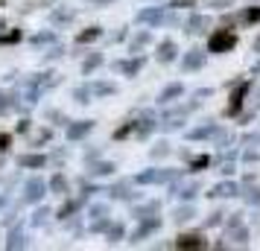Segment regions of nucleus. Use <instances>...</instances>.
<instances>
[{
	"label": "nucleus",
	"mask_w": 260,
	"mask_h": 251,
	"mask_svg": "<svg viewBox=\"0 0 260 251\" xmlns=\"http://www.w3.org/2000/svg\"><path fill=\"white\" fill-rule=\"evenodd\" d=\"M129 184H132V181H120V184H111V187H108V196H111V199H132Z\"/></svg>",
	"instance_id": "393cba45"
},
{
	"label": "nucleus",
	"mask_w": 260,
	"mask_h": 251,
	"mask_svg": "<svg viewBox=\"0 0 260 251\" xmlns=\"http://www.w3.org/2000/svg\"><path fill=\"white\" fill-rule=\"evenodd\" d=\"M21 41V29H12V32H0V44H15Z\"/></svg>",
	"instance_id": "a19ab883"
},
{
	"label": "nucleus",
	"mask_w": 260,
	"mask_h": 251,
	"mask_svg": "<svg viewBox=\"0 0 260 251\" xmlns=\"http://www.w3.org/2000/svg\"><path fill=\"white\" fill-rule=\"evenodd\" d=\"M251 73H254V76H257V73H260V64H254V70H251Z\"/></svg>",
	"instance_id": "13d9d810"
},
{
	"label": "nucleus",
	"mask_w": 260,
	"mask_h": 251,
	"mask_svg": "<svg viewBox=\"0 0 260 251\" xmlns=\"http://www.w3.org/2000/svg\"><path fill=\"white\" fill-rule=\"evenodd\" d=\"M170 6H173V9H193V6H196V0H173Z\"/></svg>",
	"instance_id": "a18cd8bd"
},
{
	"label": "nucleus",
	"mask_w": 260,
	"mask_h": 251,
	"mask_svg": "<svg viewBox=\"0 0 260 251\" xmlns=\"http://www.w3.org/2000/svg\"><path fill=\"white\" fill-rule=\"evenodd\" d=\"M240 21L243 24H260V6H248L240 12Z\"/></svg>",
	"instance_id": "2f4dec72"
},
{
	"label": "nucleus",
	"mask_w": 260,
	"mask_h": 251,
	"mask_svg": "<svg viewBox=\"0 0 260 251\" xmlns=\"http://www.w3.org/2000/svg\"><path fill=\"white\" fill-rule=\"evenodd\" d=\"M181 175V169H143L141 175H135V184H141V187H149V184H170V181H176Z\"/></svg>",
	"instance_id": "f257e3e1"
},
{
	"label": "nucleus",
	"mask_w": 260,
	"mask_h": 251,
	"mask_svg": "<svg viewBox=\"0 0 260 251\" xmlns=\"http://www.w3.org/2000/svg\"><path fill=\"white\" fill-rule=\"evenodd\" d=\"M47 216H50V207H38L36 213H32V219H29V222H32V228H41Z\"/></svg>",
	"instance_id": "58836bf2"
},
{
	"label": "nucleus",
	"mask_w": 260,
	"mask_h": 251,
	"mask_svg": "<svg viewBox=\"0 0 260 251\" xmlns=\"http://www.w3.org/2000/svg\"><path fill=\"white\" fill-rule=\"evenodd\" d=\"M155 231H161V216H143V219H138V228H135V234H132V242L138 245L141 239L152 237Z\"/></svg>",
	"instance_id": "20e7f679"
},
{
	"label": "nucleus",
	"mask_w": 260,
	"mask_h": 251,
	"mask_svg": "<svg viewBox=\"0 0 260 251\" xmlns=\"http://www.w3.org/2000/svg\"><path fill=\"white\" fill-rule=\"evenodd\" d=\"M3 29H6V24H3V21H0V32H3Z\"/></svg>",
	"instance_id": "bf43d9fd"
},
{
	"label": "nucleus",
	"mask_w": 260,
	"mask_h": 251,
	"mask_svg": "<svg viewBox=\"0 0 260 251\" xmlns=\"http://www.w3.org/2000/svg\"><path fill=\"white\" fill-rule=\"evenodd\" d=\"M94 3H100V6H106V3H111V0H94Z\"/></svg>",
	"instance_id": "4d7b16f0"
},
{
	"label": "nucleus",
	"mask_w": 260,
	"mask_h": 251,
	"mask_svg": "<svg viewBox=\"0 0 260 251\" xmlns=\"http://www.w3.org/2000/svg\"><path fill=\"white\" fill-rule=\"evenodd\" d=\"M176 56H178V47H176V41H161L158 44V50H155V59L161 61V64H173L176 61Z\"/></svg>",
	"instance_id": "9d476101"
},
{
	"label": "nucleus",
	"mask_w": 260,
	"mask_h": 251,
	"mask_svg": "<svg viewBox=\"0 0 260 251\" xmlns=\"http://www.w3.org/2000/svg\"><path fill=\"white\" fill-rule=\"evenodd\" d=\"M129 134H135V120L126 123V126H120L117 132H114V140H123V137H129Z\"/></svg>",
	"instance_id": "ea45409f"
},
{
	"label": "nucleus",
	"mask_w": 260,
	"mask_h": 251,
	"mask_svg": "<svg viewBox=\"0 0 260 251\" xmlns=\"http://www.w3.org/2000/svg\"><path fill=\"white\" fill-rule=\"evenodd\" d=\"M190 219H196V207H193V204H181V207L173 210V222H178V225H184Z\"/></svg>",
	"instance_id": "412c9836"
},
{
	"label": "nucleus",
	"mask_w": 260,
	"mask_h": 251,
	"mask_svg": "<svg viewBox=\"0 0 260 251\" xmlns=\"http://www.w3.org/2000/svg\"><path fill=\"white\" fill-rule=\"evenodd\" d=\"M208 26H211L208 15H190V21L184 24V32L187 35H199V32H208Z\"/></svg>",
	"instance_id": "ddd939ff"
},
{
	"label": "nucleus",
	"mask_w": 260,
	"mask_h": 251,
	"mask_svg": "<svg viewBox=\"0 0 260 251\" xmlns=\"http://www.w3.org/2000/svg\"><path fill=\"white\" fill-rule=\"evenodd\" d=\"M114 164H111V161H100V158H96V161H88V175H91V178H103V175H111V172H114Z\"/></svg>",
	"instance_id": "4468645a"
},
{
	"label": "nucleus",
	"mask_w": 260,
	"mask_h": 251,
	"mask_svg": "<svg viewBox=\"0 0 260 251\" xmlns=\"http://www.w3.org/2000/svg\"><path fill=\"white\" fill-rule=\"evenodd\" d=\"M251 50H254V53H260V35L254 38V44H251Z\"/></svg>",
	"instance_id": "5fc2aeb1"
},
{
	"label": "nucleus",
	"mask_w": 260,
	"mask_h": 251,
	"mask_svg": "<svg viewBox=\"0 0 260 251\" xmlns=\"http://www.w3.org/2000/svg\"><path fill=\"white\" fill-rule=\"evenodd\" d=\"M15 129H18V134L29 132V120H21V123H18V126H15Z\"/></svg>",
	"instance_id": "603ef678"
},
{
	"label": "nucleus",
	"mask_w": 260,
	"mask_h": 251,
	"mask_svg": "<svg viewBox=\"0 0 260 251\" xmlns=\"http://www.w3.org/2000/svg\"><path fill=\"white\" fill-rule=\"evenodd\" d=\"M222 219H225V213H222V210H216V213H211L208 219H205V228H216V225H222Z\"/></svg>",
	"instance_id": "79ce46f5"
},
{
	"label": "nucleus",
	"mask_w": 260,
	"mask_h": 251,
	"mask_svg": "<svg viewBox=\"0 0 260 251\" xmlns=\"http://www.w3.org/2000/svg\"><path fill=\"white\" fill-rule=\"evenodd\" d=\"M141 67H143V59H141V56L126 59V61H117V64H114V70H120L123 76H135V73H141Z\"/></svg>",
	"instance_id": "f3484780"
},
{
	"label": "nucleus",
	"mask_w": 260,
	"mask_h": 251,
	"mask_svg": "<svg viewBox=\"0 0 260 251\" xmlns=\"http://www.w3.org/2000/svg\"><path fill=\"white\" fill-rule=\"evenodd\" d=\"M211 199H231V196H240V184L237 181H222V184H216L208 190Z\"/></svg>",
	"instance_id": "9b49d317"
},
{
	"label": "nucleus",
	"mask_w": 260,
	"mask_h": 251,
	"mask_svg": "<svg viewBox=\"0 0 260 251\" xmlns=\"http://www.w3.org/2000/svg\"><path fill=\"white\" fill-rule=\"evenodd\" d=\"M219 129H222V126H216L213 120H208L205 126H199V129H193V132H187V137H190V140H213Z\"/></svg>",
	"instance_id": "f8f14e48"
},
{
	"label": "nucleus",
	"mask_w": 260,
	"mask_h": 251,
	"mask_svg": "<svg viewBox=\"0 0 260 251\" xmlns=\"http://www.w3.org/2000/svg\"><path fill=\"white\" fill-rule=\"evenodd\" d=\"M108 225H111V219H108V216H100V219L91 222V234H106Z\"/></svg>",
	"instance_id": "f704fd0d"
},
{
	"label": "nucleus",
	"mask_w": 260,
	"mask_h": 251,
	"mask_svg": "<svg viewBox=\"0 0 260 251\" xmlns=\"http://www.w3.org/2000/svg\"><path fill=\"white\" fill-rule=\"evenodd\" d=\"M73 18H76V12H73V9H68V6H56V9L50 12V21H53V26L71 24Z\"/></svg>",
	"instance_id": "a211bd4d"
},
{
	"label": "nucleus",
	"mask_w": 260,
	"mask_h": 251,
	"mask_svg": "<svg viewBox=\"0 0 260 251\" xmlns=\"http://www.w3.org/2000/svg\"><path fill=\"white\" fill-rule=\"evenodd\" d=\"M50 137H53V132L50 129H41V132L32 137V146H41V144H50Z\"/></svg>",
	"instance_id": "37998d69"
},
{
	"label": "nucleus",
	"mask_w": 260,
	"mask_h": 251,
	"mask_svg": "<svg viewBox=\"0 0 260 251\" xmlns=\"http://www.w3.org/2000/svg\"><path fill=\"white\" fill-rule=\"evenodd\" d=\"M96 158H100V149H88L85 152V161H96Z\"/></svg>",
	"instance_id": "864d4df0"
},
{
	"label": "nucleus",
	"mask_w": 260,
	"mask_h": 251,
	"mask_svg": "<svg viewBox=\"0 0 260 251\" xmlns=\"http://www.w3.org/2000/svg\"><path fill=\"white\" fill-rule=\"evenodd\" d=\"M0 169H3V161H0Z\"/></svg>",
	"instance_id": "680f3d73"
},
{
	"label": "nucleus",
	"mask_w": 260,
	"mask_h": 251,
	"mask_svg": "<svg viewBox=\"0 0 260 251\" xmlns=\"http://www.w3.org/2000/svg\"><path fill=\"white\" fill-rule=\"evenodd\" d=\"M26 245V237H24V231H21V228H12V231H9V239H6V248H24Z\"/></svg>",
	"instance_id": "5701e85b"
},
{
	"label": "nucleus",
	"mask_w": 260,
	"mask_h": 251,
	"mask_svg": "<svg viewBox=\"0 0 260 251\" xmlns=\"http://www.w3.org/2000/svg\"><path fill=\"white\" fill-rule=\"evenodd\" d=\"M15 108V96L6 94V91H0V114H9Z\"/></svg>",
	"instance_id": "473e14b6"
},
{
	"label": "nucleus",
	"mask_w": 260,
	"mask_h": 251,
	"mask_svg": "<svg viewBox=\"0 0 260 251\" xmlns=\"http://www.w3.org/2000/svg\"><path fill=\"white\" fill-rule=\"evenodd\" d=\"M243 161H248V164H254V161H260L257 152H243Z\"/></svg>",
	"instance_id": "3c124183"
},
{
	"label": "nucleus",
	"mask_w": 260,
	"mask_h": 251,
	"mask_svg": "<svg viewBox=\"0 0 260 251\" xmlns=\"http://www.w3.org/2000/svg\"><path fill=\"white\" fill-rule=\"evenodd\" d=\"M123 234H126L123 222H111V225H108V231H106V237H108V242H111V245H114V242H120V239H123Z\"/></svg>",
	"instance_id": "c85d7f7f"
},
{
	"label": "nucleus",
	"mask_w": 260,
	"mask_h": 251,
	"mask_svg": "<svg viewBox=\"0 0 260 251\" xmlns=\"http://www.w3.org/2000/svg\"><path fill=\"white\" fill-rule=\"evenodd\" d=\"M237 47V35L231 32V29H213L211 35H208V50L211 53H231V50Z\"/></svg>",
	"instance_id": "f03ea898"
},
{
	"label": "nucleus",
	"mask_w": 260,
	"mask_h": 251,
	"mask_svg": "<svg viewBox=\"0 0 260 251\" xmlns=\"http://www.w3.org/2000/svg\"><path fill=\"white\" fill-rule=\"evenodd\" d=\"M149 41H152V35H149L146 29H141V32H138V35H135V38L129 41V53H135V56H138V53H141V50L146 47Z\"/></svg>",
	"instance_id": "4be33fe9"
},
{
	"label": "nucleus",
	"mask_w": 260,
	"mask_h": 251,
	"mask_svg": "<svg viewBox=\"0 0 260 251\" xmlns=\"http://www.w3.org/2000/svg\"><path fill=\"white\" fill-rule=\"evenodd\" d=\"M3 204H6V199H3V196H0V207H3Z\"/></svg>",
	"instance_id": "052dcab7"
},
{
	"label": "nucleus",
	"mask_w": 260,
	"mask_h": 251,
	"mask_svg": "<svg viewBox=\"0 0 260 251\" xmlns=\"http://www.w3.org/2000/svg\"><path fill=\"white\" fill-rule=\"evenodd\" d=\"M47 184H50V193H56V196H68V190H71V184H68V178H64V172H56Z\"/></svg>",
	"instance_id": "aec40b11"
},
{
	"label": "nucleus",
	"mask_w": 260,
	"mask_h": 251,
	"mask_svg": "<svg viewBox=\"0 0 260 251\" xmlns=\"http://www.w3.org/2000/svg\"><path fill=\"white\" fill-rule=\"evenodd\" d=\"M237 225H243V213H231V219H228V231Z\"/></svg>",
	"instance_id": "de8ad7c7"
},
{
	"label": "nucleus",
	"mask_w": 260,
	"mask_h": 251,
	"mask_svg": "<svg viewBox=\"0 0 260 251\" xmlns=\"http://www.w3.org/2000/svg\"><path fill=\"white\" fill-rule=\"evenodd\" d=\"M231 242H234V245H246L248 242V228H243V225H237V228H231ZM231 242H228V245H231Z\"/></svg>",
	"instance_id": "7c9ffc66"
},
{
	"label": "nucleus",
	"mask_w": 260,
	"mask_h": 251,
	"mask_svg": "<svg viewBox=\"0 0 260 251\" xmlns=\"http://www.w3.org/2000/svg\"><path fill=\"white\" fill-rule=\"evenodd\" d=\"M73 99H76L79 105H88V102L94 99V91H91V85H79V88H73Z\"/></svg>",
	"instance_id": "b1692460"
},
{
	"label": "nucleus",
	"mask_w": 260,
	"mask_h": 251,
	"mask_svg": "<svg viewBox=\"0 0 260 251\" xmlns=\"http://www.w3.org/2000/svg\"><path fill=\"white\" fill-rule=\"evenodd\" d=\"M32 41V47H50V44H56V32H38V35H32L29 38Z\"/></svg>",
	"instance_id": "cd10ccee"
},
{
	"label": "nucleus",
	"mask_w": 260,
	"mask_h": 251,
	"mask_svg": "<svg viewBox=\"0 0 260 251\" xmlns=\"http://www.w3.org/2000/svg\"><path fill=\"white\" fill-rule=\"evenodd\" d=\"M173 245L176 248H187V251H199V248H208V239H202L199 234H181V237H176Z\"/></svg>",
	"instance_id": "1a4fd4ad"
},
{
	"label": "nucleus",
	"mask_w": 260,
	"mask_h": 251,
	"mask_svg": "<svg viewBox=\"0 0 260 251\" xmlns=\"http://www.w3.org/2000/svg\"><path fill=\"white\" fill-rule=\"evenodd\" d=\"M196 193H199V181H190V184L173 187V196H178L181 202H190V199H196Z\"/></svg>",
	"instance_id": "6ab92c4d"
},
{
	"label": "nucleus",
	"mask_w": 260,
	"mask_h": 251,
	"mask_svg": "<svg viewBox=\"0 0 260 251\" xmlns=\"http://www.w3.org/2000/svg\"><path fill=\"white\" fill-rule=\"evenodd\" d=\"M248 91H251V82H248V79H240V82H234V94H231V102H228V117H237V114L243 111Z\"/></svg>",
	"instance_id": "7ed1b4c3"
},
{
	"label": "nucleus",
	"mask_w": 260,
	"mask_h": 251,
	"mask_svg": "<svg viewBox=\"0 0 260 251\" xmlns=\"http://www.w3.org/2000/svg\"><path fill=\"white\" fill-rule=\"evenodd\" d=\"M149 155H152V161H158V158H167V155H170V144H167V140H161V144H155Z\"/></svg>",
	"instance_id": "e433bc0d"
},
{
	"label": "nucleus",
	"mask_w": 260,
	"mask_h": 251,
	"mask_svg": "<svg viewBox=\"0 0 260 251\" xmlns=\"http://www.w3.org/2000/svg\"><path fill=\"white\" fill-rule=\"evenodd\" d=\"M205 167H211V158H208V155L190 158V169H193V172H199V169H205Z\"/></svg>",
	"instance_id": "c9c22d12"
},
{
	"label": "nucleus",
	"mask_w": 260,
	"mask_h": 251,
	"mask_svg": "<svg viewBox=\"0 0 260 251\" xmlns=\"http://www.w3.org/2000/svg\"><path fill=\"white\" fill-rule=\"evenodd\" d=\"M91 91H94V96H111V94H117V85H111V82H91Z\"/></svg>",
	"instance_id": "a878e982"
},
{
	"label": "nucleus",
	"mask_w": 260,
	"mask_h": 251,
	"mask_svg": "<svg viewBox=\"0 0 260 251\" xmlns=\"http://www.w3.org/2000/svg\"><path fill=\"white\" fill-rule=\"evenodd\" d=\"M213 9H228V6H234V0H211Z\"/></svg>",
	"instance_id": "49530a36"
},
{
	"label": "nucleus",
	"mask_w": 260,
	"mask_h": 251,
	"mask_svg": "<svg viewBox=\"0 0 260 251\" xmlns=\"http://www.w3.org/2000/svg\"><path fill=\"white\" fill-rule=\"evenodd\" d=\"M178 96H184V85L173 82V85H167L164 91L158 94V102H161V105H170V102H176Z\"/></svg>",
	"instance_id": "2eb2a0df"
},
{
	"label": "nucleus",
	"mask_w": 260,
	"mask_h": 251,
	"mask_svg": "<svg viewBox=\"0 0 260 251\" xmlns=\"http://www.w3.org/2000/svg\"><path fill=\"white\" fill-rule=\"evenodd\" d=\"M61 56H64V50H61V47H53V50L47 53V61H56V59H61Z\"/></svg>",
	"instance_id": "09e8293b"
},
{
	"label": "nucleus",
	"mask_w": 260,
	"mask_h": 251,
	"mask_svg": "<svg viewBox=\"0 0 260 251\" xmlns=\"http://www.w3.org/2000/svg\"><path fill=\"white\" fill-rule=\"evenodd\" d=\"M202 64H205V50L193 47L184 53V59H181V70L184 73H193V70H202Z\"/></svg>",
	"instance_id": "0eeeda50"
},
{
	"label": "nucleus",
	"mask_w": 260,
	"mask_h": 251,
	"mask_svg": "<svg viewBox=\"0 0 260 251\" xmlns=\"http://www.w3.org/2000/svg\"><path fill=\"white\" fill-rule=\"evenodd\" d=\"M47 164L44 155H36V152H26V155H18V167L21 169H41Z\"/></svg>",
	"instance_id": "dca6fc26"
},
{
	"label": "nucleus",
	"mask_w": 260,
	"mask_h": 251,
	"mask_svg": "<svg viewBox=\"0 0 260 251\" xmlns=\"http://www.w3.org/2000/svg\"><path fill=\"white\" fill-rule=\"evenodd\" d=\"M100 64H103V53H91V56H88V59L82 61V73L88 76V73H94L96 67H100Z\"/></svg>",
	"instance_id": "c756f323"
},
{
	"label": "nucleus",
	"mask_w": 260,
	"mask_h": 251,
	"mask_svg": "<svg viewBox=\"0 0 260 251\" xmlns=\"http://www.w3.org/2000/svg\"><path fill=\"white\" fill-rule=\"evenodd\" d=\"M94 132V120H73L68 123V140H82L85 134Z\"/></svg>",
	"instance_id": "6e6552de"
},
{
	"label": "nucleus",
	"mask_w": 260,
	"mask_h": 251,
	"mask_svg": "<svg viewBox=\"0 0 260 251\" xmlns=\"http://www.w3.org/2000/svg\"><path fill=\"white\" fill-rule=\"evenodd\" d=\"M254 99H257V102H254V108H260V88L254 91Z\"/></svg>",
	"instance_id": "6e6d98bb"
},
{
	"label": "nucleus",
	"mask_w": 260,
	"mask_h": 251,
	"mask_svg": "<svg viewBox=\"0 0 260 251\" xmlns=\"http://www.w3.org/2000/svg\"><path fill=\"white\" fill-rule=\"evenodd\" d=\"M158 210V202H149L143 204V207H135V219H143V216H152Z\"/></svg>",
	"instance_id": "4c0bfd02"
},
{
	"label": "nucleus",
	"mask_w": 260,
	"mask_h": 251,
	"mask_svg": "<svg viewBox=\"0 0 260 251\" xmlns=\"http://www.w3.org/2000/svg\"><path fill=\"white\" fill-rule=\"evenodd\" d=\"M9 144H12V137H9V134H0V152H6Z\"/></svg>",
	"instance_id": "8fccbe9b"
},
{
	"label": "nucleus",
	"mask_w": 260,
	"mask_h": 251,
	"mask_svg": "<svg viewBox=\"0 0 260 251\" xmlns=\"http://www.w3.org/2000/svg\"><path fill=\"white\" fill-rule=\"evenodd\" d=\"M103 35V26H88L85 32L76 35V44H88V41H96V38Z\"/></svg>",
	"instance_id": "bb28decb"
},
{
	"label": "nucleus",
	"mask_w": 260,
	"mask_h": 251,
	"mask_svg": "<svg viewBox=\"0 0 260 251\" xmlns=\"http://www.w3.org/2000/svg\"><path fill=\"white\" fill-rule=\"evenodd\" d=\"M135 24H141V26H161V24H164V9H161V6L141 9V12L135 15Z\"/></svg>",
	"instance_id": "423d86ee"
},
{
	"label": "nucleus",
	"mask_w": 260,
	"mask_h": 251,
	"mask_svg": "<svg viewBox=\"0 0 260 251\" xmlns=\"http://www.w3.org/2000/svg\"><path fill=\"white\" fill-rule=\"evenodd\" d=\"M213 144L219 146V149H228V144H234V134H228L225 129H219V132H216V137H213Z\"/></svg>",
	"instance_id": "72a5a7b5"
},
{
	"label": "nucleus",
	"mask_w": 260,
	"mask_h": 251,
	"mask_svg": "<svg viewBox=\"0 0 260 251\" xmlns=\"http://www.w3.org/2000/svg\"><path fill=\"white\" fill-rule=\"evenodd\" d=\"M91 219H100V216H108V207L106 204H91V210H88Z\"/></svg>",
	"instance_id": "c03bdc74"
},
{
	"label": "nucleus",
	"mask_w": 260,
	"mask_h": 251,
	"mask_svg": "<svg viewBox=\"0 0 260 251\" xmlns=\"http://www.w3.org/2000/svg\"><path fill=\"white\" fill-rule=\"evenodd\" d=\"M44 193H50V184L44 178H29L24 184V202H29V204H38L41 199H44Z\"/></svg>",
	"instance_id": "39448f33"
}]
</instances>
